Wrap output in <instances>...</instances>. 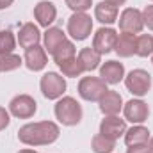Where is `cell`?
<instances>
[{"mask_svg": "<svg viewBox=\"0 0 153 153\" xmlns=\"http://www.w3.org/2000/svg\"><path fill=\"white\" fill-rule=\"evenodd\" d=\"M59 125L53 121H36L27 123L18 130L20 143L27 146H48L59 139Z\"/></svg>", "mask_w": 153, "mask_h": 153, "instance_id": "obj_1", "label": "cell"}, {"mask_svg": "<svg viewBox=\"0 0 153 153\" xmlns=\"http://www.w3.org/2000/svg\"><path fill=\"white\" fill-rule=\"evenodd\" d=\"M55 117L64 126H75L82 121V105L76 102L73 96H62L57 100L53 107Z\"/></svg>", "mask_w": 153, "mask_h": 153, "instance_id": "obj_2", "label": "cell"}, {"mask_svg": "<svg viewBox=\"0 0 153 153\" xmlns=\"http://www.w3.org/2000/svg\"><path fill=\"white\" fill-rule=\"evenodd\" d=\"M125 85L134 96L143 98L152 89V75L146 70H141V68L132 70L128 75H125Z\"/></svg>", "mask_w": 153, "mask_h": 153, "instance_id": "obj_3", "label": "cell"}, {"mask_svg": "<svg viewBox=\"0 0 153 153\" xmlns=\"http://www.w3.org/2000/svg\"><path fill=\"white\" fill-rule=\"evenodd\" d=\"M39 87L45 98L48 100H59L62 98V94L66 93V80L64 76L55 73V71H48L41 76L39 80Z\"/></svg>", "mask_w": 153, "mask_h": 153, "instance_id": "obj_4", "label": "cell"}, {"mask_svg": "<svg viewBox=\"0 0 153 153\" xmlns=\"http://www.w3.org/2000/svg\"><path fill=\"white\" fill-rule=\"evenodd\" d=\"M107 91L109 87L100 76H84L78 82V94L85 102H98Z\"/></svg>", "mask_w": 153, "mask_h": 153, "instance_id": "obj_5", "label": "cell"}, {"mask_svg": "<svg viewBox=\"0 0 153 153\" xmlns=\"http://www.w3.org/2000/svg\"><path fill=\"white\" fill-rule=\"evenodd\" d=\"M93 32V20L87 13H73L68 20V34L75 41H84Z\"/></svg>", "mask_w": 153, "mask_h": 153, "instance_id": "obj_6", "label": "cell"}, {"mask_svg": "<svg viewBox=\"0 0 153 153\" xmlns=\"http://www.w3.org/2000/svg\"><path fill=\"white\" fill-rule=\"evenodd\" d=\"M36 111H38V103L30 94H18L9 102V112L14 117L29 119L36 114Z\"/></svg>", "mask_w": 153, "mask_h": 153, "instance_id": "obj_7", "label": "cell"}, {"mask_svg": "<svg viewBox=\"0 0 153 153\" xmlns=\"http://www.w3.org/2000/svg\"><path fill=\"white\" fill-rule=\"evenodd\" d=\"M119 30L126 32V34H139L144 27L143 22V13L135 7H126L121 14H119Z\"/></svg>", "mask_w": 153, "mask_h": 153, "instance_id": "obj_8", "label": "cell"}, {"mask_svg": "<svg viewBox=\"0 0 153 153\" xmlns=\"http://www.w3.org/2000/svg\"><path fill=\"white\" fill-rule=\"evenodd\" d=\"M123 114H125V121H130L132 125H141L148 119L150 107L146 102H143L139 98H132L130 102H126L123 105Z\"/></svg>", "mask_w": 153, "mask_h": 153, "instance_id": "obj_9", "label": "cell"}, {"mask_svg": "<svg viewBox=\"0 0 153 153\" xmlns=\"http://www.w3.org/2000/svg\"><path fill=\"white\" fill-rule=\"evenodd\" d=\"M116 39H117V32H116L112 27H102L94 32V38H93V48L100 53V55H105L109 52L114 50Z\"/></svg>", "mask_w": 153, "mask_h": 153, "instance_id": "obj_10", "label": "cell"}, {"mask_svg": "<svg viewBox=\"0 0 153 153\" xmlns=\"http://www.w3.org/2000/svg\"><path fill=\"white\" fill-rule=\"evenodd\" d=\"M23 64L30 70V71H41L45 70V66L48 64V53L45 50V46H30L25 50L23 55Z\"/></svg>", "mask_w": 153, "mask_h": 153, "instance_id": "obj_11", "label": "cell"}, {"mask_svg": "<svg viewBox=\"0 0 153 153\" xmlns=\"http://www.w3.org/2000/svg\"><path fill=\"white\" fill-rule=\"evenodd\" d=\"M126 132V121L121 119L119 116H105L100 123V134H103L109 139L117 141L121 135Z\"/></svg>", "mask_w": 153, "mask_h": 153, "instance_id": "obj_12", "label": "cell"}, {"mask_svg": "<svg viewBox=\"0 0 153 153\" xmlns=\"http://www.w3.org/2000/svg\"><path fill=\"white\" fill-rule=\"evenodd\" d=\"M100 78L107 85H116L125 80V66L117 61H107L100 66Z\"/></svg>", "mask_w": 153, "mask_h": 153, "instance_id": "obj_13", "label": "cell"}, {"mask_svg": "<svg viewBox=\"0 0 153 153\" xmlns=\"http://www.w3.org/2000/svg\"><path fill=\"white\" fill-rule=\"evenodd\" d=\"M34 18L38 20V23L41 27L48 29L57 18V7L52 2H48V0H41L34 7Z\"/></svg>", "mask_w": 153, "mask_h": 153, "instance_id": "obj_14", "label": "cell"}, {"mask_svg": "<svg viewBox=\"0 0 153 153\" xmlns=\"http://www.w3.org/2000/svg\"><path fill=\"white\" fill-rule=\"evenodd\" d=\"M98 103H100V111L103 116H117L119 111L123 109L121 94L117 91H111V89L98 100Z\"/></svg>", "mask_w": 153, "mask_h": 153, "instance_id": "obj_15", "label": "cell"}, {"mask_svg": "<svg viewBox=\"0 0 153 153\" xmlns=\"http://www.w3.org/2000/svg\"><path fill=\"white\" fill-rule=\"evenodd\" d=\"M39 41H41V32H39L38 25H34V23L22 25V29L18 32V43L22 48L27 50L30 46H36V45H39Z\"/></svg>", "mask_w": 153, "mask_h": 153, "instance_id": "obj_16", "label": "cell"}, {"mask_svg": "<svg viewBox=\"0 0 153 153\" xmlns=\"http://www.w3.org/2000/svg\"><path fill=\"white\" fill-rule=\"evenodd\" d=\"M135 45H137V36L135 34H126L121 32L117 34L114 45V52L119 57H132L135 53Z\"/></svg>", "mask_w": 153, "mask_h": 153, "instance_id": "obj_17", "label": "cell"}, {"mask_svg": "<svg viewBox=\"0 0 153 153\" xmlns=\"http://www.w3.org/2000/svg\"><path fill=\"white\" fill-rule=\"evenodd\" d=\"M117 14H119V9L116 5H112V4L105 2V0L94 5V18L100 23H103V25H112V23H116L117 22Z\"/></svg>", "mask_w": 153, "mask_h": 153, "instance_id": "obj_18", "label": "cell"}, {"mask_svg": "<svg viewBox=\"0 0 153 153\" xmlns=\"http://www.w3.org/2000/svg\"><path fill=\"white\" fill-rule=\"evenodd\" d=\"M78 61L84 68V71H94L96 68H100V62H102V55L93 48V46H85L78 52Z\"/></svg>", "mask_w": 153, "mask_h": 153, "instance_id": "obj_19", "label": "cell"}, {"mask_svg": "<svg viewBox=\"0 0 153 153\" xmlns=\"http://www.w3.org/2000/svg\"><path fill=\"white\" fill-rule=\"evenodd\" d=\"M150 141V130L143 125H134L125 132V143L126 146H137V144H148Z\"/></svg>", "mask_w": 153, "mask_h": 153, "instance_id": "obj_20", "label": "cell"}, {"mask_svg": "<svg viewBox=\"0 0 153 153\" xmlns=\"http://www.w3.org/2000/svg\"><path fill=\"white\" fill-rule=\"evenodd\" d=\"M62 41H66V34L62 32V29H59V27H48L46 32H45V36H43V43H45L46 53L52 55V53L55 52V48H57Z\"/></svg>", "mask_w": 153, "mask_h": 153, "instance_id": "obj_21", "label": "cell"}, {"mask_svg": "<svg viewBox=\"0 0 153 153\" xmlns=\"http://www.w3.org/2000/svg\"><path fill=\"white\" fill-rule=\"evenodd\" d=\"M75 55H76V48H75V45H73V41H70V39L62 41V43L55 48V52L52 53L55 64H61V62H64V61L75 57Z\"/></svg>", "mask_w": 153, "mask_h": 153, "instance_id": "obj_22", "label": "cell"}, {"mask_svg": "<svg viewBox=\"0 0 153 153\" xmlns=\"http://www.w3.org/2000/svg\"><path fill=\"white\" fill-rule=\"evenodd\" d=\"M91 148L94 153H112L116 148V141L105 137L103 134H96L91 141Z\"/></svg>", "mask_w": 153, "mask_h": 153, "instance_id": "obj_23", "label": "cell"}, {"mask_svg": "<svg viewBox=\"0 0 153 153\" xmlns=\"http://www.w3.org/2000/svg\"><path fill=\"white\" fill-rule=\"evenodd\" d=\"M57 66H59L62 75L70 76V78H76V76H80L84 73V68H82V64H80L76 55L71 57V59H68V61H64V62H61V64H57Z\"/></svg>", "mask_w": 153, "mask_h": 153, "instance_id": "obj_24", "label": "cell"}, {"mask_svg": "<svg viewBox=\"0 0 153 153\" xmlns=\"http://www.w3.org/2000/svg\"><path fill=\"white\" fill-rule=\"evenodd\" d=\"M22 64H23V59H22L20 55H16V53L2 55V57H0V73L14 71V70H18Z\"/></svg>", "mask_w": 153, "mask_h": 153, "instance_id": "obj_25", "label": "cell"}, {"mask_svg": "<svg viewBox=\"0 0 153 153\" xmlns=\"http://www.w3.org/2000/svg\"><path fill=\"white\" fill-rule=\"evenodd\" d=\"M153 53V38L150 34H141L137 36V45H135V55L139 57H148Z\"/></svg>", "mask_w": 153, "mask_h": 153, "instance_id": "obj_26", "label": "cell"}, {"mask_svg": "<svg viewBox=\"0 0 153 153\" xmlns=\"http://www.w3.org/2000/svg\"><path fill=\"white\" fill-rule=\"evenodd\" d=\"M16 46V38L11 30H0V57L2 55H7V53H13Z\"/></svg>", "mask_w": 153, "mask_h": 153, "instance_id": "obj_27", "label": "cell"}, {"mask_svg": "<svg viewBox=\"0 0 153 153\" xmlns=\"http://www.w3.org/2000/svg\"><path fill=\"white\" fill-rule=\"evenodd\" d=\"M64 2L73 13H85L93 5V0H64Z\"/></svg>", "mask_w": 153, "mask_h": 153, "instance_id": "obj_28", "label": "cell"}, {"mask_svg": "<svg viewBox=\"0 0 153 153\" xmlns=\"http://www.w3.org/2000/svg\"><path fill=\"white\" fill-rule=\"evenodd\" d=\"M143 13V22H144V27H148L150 30H153V5H146Z\"/></svg>", "mask_w": 153, "mask_h": 153, "instance_id": "obj_29", "label": "cell"}, {"mask_svg": "<svg viewBox=\"0 0 153 153\" xmlns=\"http://www.w3.org/2000/svg\"><path fill=\"white\" fill-rule=\"evenodd\" d=\"M11 112L9 111H5L4 107H0V130H4V128H7L9 126V123H11Z\"/></svg>", "mask_w": 153, "mask_h": 153, "instance_id": "obj_30", "label": "cell"}, {"mask_svg": "<svg viewBox=\"0 0 153 153\" xmlns=\"http://www.w3.org/2000/svg\"><path fill=\"white\" fill-rule=\"evenodd\" d=\"M126 153H152L148 144H137V146H128Z\"/></svg>", "mask_w": 153, "mask_h": 153, "instance_id": "obj_31", "label": "cell"}, {"mask_svg": "<svg viewBox=\"0 0 153 153\" xmlns=\"http://www.w3.org/2000/svg\"><path fill=\"white\" fill-rule=\"evenodd\" d=\"M13 2H14V0H0V11H2V9H7L9 5H13Z\"/></svg>", "mask_w": 153, "mask_h": 153, "instance_id": "obj_32", "label": "cell"}, {"mask_svg": "<svg viewBox=\"0 0 153 153\" xmlns=\"http://www.w3.org/2000/svg\"><path fill=\"white\" fill-rule=\"evenodd\" d=\"M105 2H109V4H112V5H116V7H117V5H123L126 0H105Z\"/></svg>", "mask_w": 153, "mask_h": 153, "instance_id": "obj_33", "label": "cell"}, {"mask_svg": "<svg viewBox=\"0 0 153 153\" xmlns=\"http://www.w3.org/2000/svg\"><path fill=\"white\" fill-rule=\"evenodd\" d=\"M148 148H150V152L153 153V137L150 139V141H148Z\"/></svg>", "mask_w": 153, "mask_h": 153, "instance_id": "obj_34", "label": "cell"}, {"mask_svg": "<svg viewBox=\"0 0 153 153\" xmlns=\"http://www.w3.org/2000/svg\"><path fill=\"white\" fill-rule=\"evenodd\" d=\"M18 153H38L36 150H20Z\"/></svg>", "mask_w": 153, "mask_h": 153, "instance_id": "obj_35", "label": "cell"}, {"mask_svg": "<svg viewBox=\"0 0 153 153\" xmlns=\"http://www.w3.org/2000/svg\"><path fill=\"white\" fill-rule=\"evenodd\" d=\"M152 64H153V53H152Z\"/></svg>", "mask_w": 153, "mask_h": 153, "instance_id": "obj_36", "label": "cell"}, {"mask_svg": "<svg viewBox=\"0 0 153 153\" xmlns=\"http://www.w3.org/2000/svg\"><path fill=\"white\" fill-rule=\"evenodd\" d=\"M152 2H153V0H152Z\"/></svg>", "mask_w": 153, "mask_h": 153, "instance_id": "obj_37", "label": "cell"}]
</instances>
